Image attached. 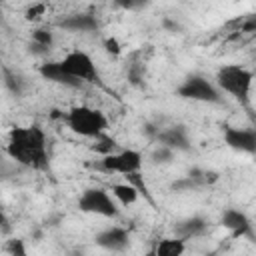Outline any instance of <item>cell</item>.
Here are the masks:
<instances>
[{"mask_svg": "<svg viewBox=\"0 0 256 256\" xmlns=\"http://www.w3.org/2000/svg\"><path fill=\"white\" fill-rule=\"evenodd\" d=\"M58 26L62 30H68V32H96L100 28V22L96 16L92 14H72V16H64Z\"/></svg>", "mask_w": 256, "mask_h": 256, "instance_id": "12", "label": "cell"}, {"mask_svg": "<svg viewBox=\"0 0 256 256\" xmlns=\"http://www.w3.org/2000/svg\"><path fill=\"white\" fill-rule=\"evenodd\" d=\"M144 164V156L140 150L134 148H122V150H114L106 156H102L100 160V168L108 174H122L126 178L134 176L140 172Z\"/></svg>", "mask_w": 256, "mask_h": 256, "instance_id": "7", "label": "cell"}, {"mask_svg": "<svg viewBox=\"0 0 256 256\" xmlns=\"http://www.w3.org/2000/svg\"><path fill=\"white\" fill-rule=\"evenodd\" d=\"M106 46H108V50H110V52H114V54H118V52H120V46H118L116 38H108V40H106Z\"/></svg>", "mask_w": 256, "mask_h": 256, "instance_id": "21", "label": "cell"}, {"mask_svg": "<svg viewBox=\"0 0 256 256\" xmlns=\"http://www.w3.org/2000/svg\"><path fill=\"white\" fill-rule=\"evenodd\" d=\"M6 154L26 168L46 170L50 164L46 132L36 124L12 128L6 144Z\"/></svg>", "mask_w": 256, "mask_h": 256, "instance_id": "1", "label": "cell"}, {"mask_svg": "<svg viewBox=\"0 0 256 256\" xmlns=\"http://www.w3.org/2000/svg\"><path fill=\"white\" fill-rule=\"evenodd\" d=\"M222 138H224L226 146H230L236 152H244V154L256 152V132L252 128L226 126L222 132Z\"/></svg>", "mask_w": 256, "mask_h": 256, "instance_id": "8", "label": "cell"}, {"mask_svg": "<svg viewBox=\"0 0 256 256\" xmlns=\"http://www.w3.org/2000/svg\"><path fill=\"white\" fill-rule=\"evenodd\" d=\"M96 246L108 252H124L130 246V232L124 226H108L94 236Z\"/></svg>", "mask_w": 256, "mask_h": 256, "instance_id": "9", "label": "cell"}, {"mask_svg": "<svg viewBox=\"0 0 256 256\" xmlns=\"http://www.w3.org/2000/svg\"><path fill=\"white\" fill-rule=\"evenodd\" d=\"M176 94L184 100H194V102H206V104H220L222 102V92L216 88L214 80H208L202 74L186 76L178 84Z\"/></svg>", "mask_w": 256, "mask_h": 256, "instance_id": "5", "label": "cell"}, {"mask_svg": "<svg viewBox=\"0 0 256 256\" xmlns=\"http://www.w3.org/2000/svg\"><path fill=\"white\" fill-rule=\"evenodd\" d=\"M148 256H154V250H152V252H150V254H148Z\"/></svg>", "mask_w": 256, "mask_h": 256, "instance_id": "22", "label": "cell"}, {"mask_svg": "<svg viewBox=\"0 0 256 256\" xmlns=\"http://www.w3.org/2000/svg\"><path fill=\"white\" fill-rule=\"evenodd\" d=\"M252 80H254L252 70H248V68H244L240 64H224V66L218 68L216 78H214V84H216V88L222 94L226 92L234 100L246 104L250 100Z\"/></svg>", "mask_w": 256, "mask_h": 256, "instance_id": "2", "label": "cell"}, {"mask_svg": "<svg viewBox=\"0 0 256 256\" xmlns=\"http://www.w3.org/2000/svg\"><path fill=\"white\" fill-rule=\"evenodd\" d=\"M32 42H34L36 46H40V48H50L52 42H54V36H52V32L46 30V28H36V30L32 32Z\"/></svg>", "mask_w": 256, "mask_h": 256, "instance_id": "17", "label": "cell"}, {"mask_svg": "<svg viewBox=\"0 0 256 256\" xmlns=\"http://www.w3.org/2000/svg\"><path fill=\"white\" fill-rule=\"evenodd\" d=\"M172 158H174V152L168 150V148H164V146H160V144H158V148L152 152V160H154V162H170Z\"/></svg>", "mask_w": 256, "mask_h": 256, "instance_id": "19", "label": "cell"}, {"mask_svg": "<svg viewBox=\"0 0 256 256\" xmlns=\"http://www.w3.org/2000/svg\"><path fill=\"white\" fill-rule=\"evenodd\" d=\"M110 196L116 200V204L120 206H130L138 200L140 196V190L132 184V182H122V184H112L110 186Z\"/></svg>", "mask_w": 256, "mask_h": 256, "instance_id": "14", "label": "cell"}, {"mask_svg": "<svg viewBox=\"0 0 256 256\" xmlns=\"http://www.w3.org/2000/svg\"><path fill=\"white\" fill-rule=\"evenodd\" d=\"M6 252L10 256H26V246H24V242L20 238H12L6 244Z\"/></svg>", "mask_w": 256, "mask_h": 256, "instance_id": "18", "label": "cell"}, {"mask_svg": "<svg viewBox=\"0 0 256 256\" xmlns=\"http://www.w3.org/2000/svg\"><path fill=\"white\" fill-rule=\"evenodd\" d=\"M76 206L80 212L96 214V216H104V218H116L120 214L116 200L110 196V192L106 188H100V186H92V188L82 190Z\"/></svg>", "mask_w": 256, "mask_h": 256, "instance_id": "6", "label": "cell"}, {"mask_svg": "<svg viewBox=\"0 0 256 256\" xmlns=\"http://www.w3.org/2000/svg\"><path fill=\"white\" fill-rule=\"evenodd\" d=\"M186 252V240L174 236V238H162L154 246V256H184Z\"/></svg>", "mask_w": 256, "mask_h": 256, "instance_id": "16", "label": "cell"}, {"mask_svg": "<svg viewBox=\"0 0 256 256\" xmlns=\"http://www.w3.org/2000/svg\"><path fill=\"white\" fill-rule=\"evenodd\" d=\"M44 10H46V6H44V4H36V6H32L26 14H28V18H38V14H42Z\"/></svg>", "mask_w": 256, "mask_h": 256, "instance_id": "20", "label": "cell"}, {"mask_svg": "<svg viewBox=\"0 0 256 256\" xmlns=\"http://www.w3.org/2000/svg\"><path fill=\"white\" fill-rule=\"evenodd\" d=\"M220 224L224 228H228L234 236H244V234H250V230H252L250 218L238 208H226L220 214Z\"/></svg>", "mask_w": 256, "mask_h": 256, "instance_id": "11", "label": "cell"}, {"mask_svg": "<svg viewBox=\"0 0 256 256\" xmlns=\"http://www.w3.org/2000/svg\"><path fill=\"white\" fill-rule=\"evenodd\" d=\"M64 122L66 126L84 138H100L106 134L108 128V118L104 116V112H100L98 108L92 106H74L64 114Z\"/></svg>", "mask_w": 256, "mask_h": 256, "instance_id": "3", "label": "cell"}, {"mask_svg": "<svg viewBox=\"0 0 256 256\" xmlns=\"http://www.w3.org/2000/svg\"><path fill=\"white\" fill-rule=\"evenodd\" d=\"M62 72L76 84H96L100 80V72L96 68V62L92 60V56L80 48H74L70 52L64 54L62 60H58Z\"/></svg>", "mask_w": 256, "mask_h": 256, "instance_id": "4", "label": "cell"}, {"mask_svg": "<svg viewBox=\"0 0 256 256\" xmlns=\"http://www.w3.org/2000/svg\"><path fill=\"white\" fill-rule=\"evenodd\" d=\"M156 140L160 142V146H164V148H168L172 152L188 150L190 148V138H188V132H186L184 126H168V128H162V130H158Z\"/></svg>", "mask_w": 256, "mask_h": 256, "instance_id": "10", "label": "cell"}, {"mask_svg": "<svg viewBox=\"0 0 256 256\" xmlns=\"http://www.w3.org/2000/svg\"><path fill=\"white\" fill-rule=\"evenodd\" d=\"M206 230H208V220L206 218H202V216H190V218L178 222L176 236L182 238V240H188V238L202 236Z\"/></svg>", "mask_w": 256, "mask_h": 256, "instance_id": "13", "label": "cell"}, {"mask_svg": "<svg viewBox=\"0 0 256 256\" xmlns=\"http://www.w3.org/2000/svg\"><path fill=\"white\" fill-rule=\"evenodd\" d=\"M38 72H40V76H42L44 80H48V82H56V84H64V86H68V88H76V84L62 72L58 60H56V62H46V64H42V66L38 68Z\"/></svg>", "mask_w": 256, "mask_h": 256, "instance_id": "15", "label": "cell"}]
</instances>
